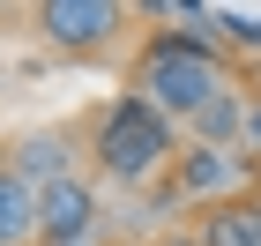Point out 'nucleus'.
<instances>
[{
	"instance_id": "1",
	"label": "nucleus",
	"mask_w": 261,
	"mask_h": 246,
	"mask_svg": "<svg viewBox=\"0 0 261 246\" xmlns=\"http://www.w3.org/2000/svg\"><path fill=\"white\" fill-rule=\"evenodd\" d=\"M224 90H231V75H224V60L209 52L201 30L157 38L142 52V67H135V97L149 104V112H164V120H194L201 104H217Z\"/></svg>"
},
{
	"instance_id": "2",
	"label": "nucleus",
	"mask_w": 261,
	"mask_h": 246,
	"mask_svg": "<svg viewBox=\"0 0 261 246\" xmlns=\"http://www.w3.org/2000/svg\"><path fill=\"white\" fill-rule=\"evenodd\" d=\"M90 157H97L105 179L142 186V179H157L164 164H172V120H164V112H149L142 97H120V104H105V112H97Z\"/></svg>"
},
{
	"instance_id": "3",
	"label": "nucleus",
	"mask_w": 261,
	"mask_h": 246,
	"mask_svg": "<svg viewBox=\"0 0 261 246\" xmlns=\"http://www.w3.org/2000/svg\"><path fill=\"white\" fill-rule=\"evenodd\" d=\"M38 30L53 45H67V52H90V45H105L120 30V8H112V0H45Z\"/></svg>"
},
{
	"instance_id": "4",
	"label": "nucleus",
	"mask_w": 261,
	"mask_h": 246,
	"mask_svg": "<svg viewBox=\"0 0 261 246\" xmlns=\"http://www.w3.org/2000/svg\"><path fill=\"white\" fill-rule=\"evenodd\" d=\"M90 224H97V202H90V186H82V179L38 186V239H45V246H82Z\"/></svg>"
},
{
	"instance_id": "5",
	"label": "nucleus",
	"mask_w": 261,
	"mask_h": 246,
	"mask_svg": "<svg viewBox=\"0 0 261 246\" xmlns=\"http://www.w3.org/2000/svg\"><path fill=\"white\" fill-rule=\"evenodd\" d=\"M254 164L239 149H179V194L187 202H209V194H239V179Z\"/></svg>"
},
{
	"instance_id": "6",
	"label": "nucleus",
	"mask_w": 261,
	"mask_h": 246,
	"mask_svg": "<svg viewBox=\"0 0 261 246\" xmlns=\"http://www.w3.org/2000/svg\"><path fill=\"white\" fill-rule=\"evenodd\" d=\"M30 239H38V186L0 172V246H30Z\"/></svg>"
},
{
	"instance_id": "7",
	"label": "nucleus",
	"mask_w": 261,
	"mask_h": 246,
	"mask_svg": "<svg viewBox=\"0 0 261 246\" xmlns=\"http://www.w3.org/2000/svg\"><path fill=\"white\" fill-rule=\"evenodd\" d=\"M8 172H15L22 186H53V179H75V172H67V142H60V134H30V142L15 149V164H8Z\"/></svg>"
},
{
	"instance_id": "8",
	"label": "nucleus",
	"mask_w": 261,
	"mask_h": 246,
	"mask_svg": "<svg viewBox=\"0 0 261 246\" xmlns=\"http://www.w3.org/2000/svg\"><path fill=\"white\" fill-rule=\"evenodd\" d=\"M194 246H261V209H239V202H224L201 216V239Z\"/></svg>"
},
{
	"instance_id": "9",
	"label": "nucleus",
	"mask_w": 261,
	"mask_h": 246,
	"mask_svg": "<svg viewBox=\"0 0 261 246\" xmlns=\"http://www.w3.org/2000/svg\"><path fill=\"white\" fill-rule=\"evenodd\" d=\"M246 149H261V104L246 112Z\"/></svg>"
},
{
	"instance_id": "10",
	"label": "nucleus",
	"mask_w": 261,
	"mask_h": 246,
	"mask_svg": "<svg viewBox=\"0 0 261 246\" xmlns=\"http://www.w3.org/2000/svg\"><path fill=\"white\" fill-rule=\"evenodd\" d=\"M0 172H8V164H0Z\"/></svg>"
}]
</instances>
